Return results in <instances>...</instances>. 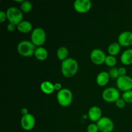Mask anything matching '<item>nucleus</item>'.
<instances>
[{
    "label": "nucleus",
    "mask_w": 132,
    "mask_h": 132,
    "mask_svg": "<svg viewBox=\"0 0 132 132\" xmlns=\"http://www.w3.org/2000/svg\"><path fill=\"white\" fill-rule=\"evenodd\" d=\"M126 69L124 67H121V68H119V73L120 76H126Z\"/></svg>",
    "instance_id": "obj_28"
},
{
    "label": "nucleus",
    "mask_w": 132,
    "mask_h": 132,
    "mask_svg": "<svg viewBox=\"0 0 132 132\" xmlns=\"http://www.w3.org/2000/svg\"><path fill=\"white\" fill-rule=\"evenodd\" d=\"M36 47L32 43V41L23 40L19 43L17 50L19 55L23 57H30L34 55Z\"/></svg>",
    "instance_id": "obj_2"
},
{
    "label": "nucleus",
    "mask_w": 132,
    "mask_h": 132,
    "mask_svg": "<svg viewBox=\"0 0 132 132\" xmlns=\"http://www.w3.org/2000/svg\"><path fill=\"white\" fill-rule=\"evenodd\" d=\"M61 73L65 77L69 78L74 76L79 69V64L77 61L73 58H67L62 61Z\"/></svg>",
    "instance_id": "obj_1"
},
{
    "label": "nucleus",
    "mask_w": 132,
    "mask_h": 132,
    "mask_svg": "<svg viewBox=\"0 0 132 132\" xmlns=\"http://www.w3.org/2000/svg\"><path fill=\"white\" fill-rule=\"evenodd\" d=\"M116 106L118 108H123L126 105V102L123 100L122 98H119L117 101L116 102Z\"/></svg>",
    "instance_id": "obj_26"
},
{
    "label": "nucleus",
    "mask_w": 132,
    "mask_h": 132,
    "mask_svg": "<svg viewBox=\"0 0 132 132\" xmlns=\"http://www.w3.org/2000/svg\"><path fill=\"white\" fill-rule=\"evenodd\" d=\"M15 26L16 25H15V24L9 23L7 25V30L9 32H13V31L15 30Z\"/></svg>",
    "instance_id": "obj_29"
},
{
    "label": "nucleus",
    "mask_w": 132,
    "mask_h": 132,
    "mask_svg": "<svg viewBox=\"0 0 132 132\" xmlns=\"http://www.w3.org/2000/svg\"><path fill=\"white\" fill-rule=\"evenodd\" d=\"M116 83L117 88L124 92L132 90V78L130 76H119Z\"/></svg>",
    "instance_id": "obj_7"
},
{
    "label": "nucleus",
    "mask_w": 132,
    "mask_h": 132,
    "mask_svg": "<svg viewBox=\"0 0 132 132\" xmlns=\"http://www.w3.org/2000/svg\"><path fill=\"white\" fill-rule=\"evenodd\" d=\"M102 97L107 103H116L120 98V94L117 88L109 87L103 92Z\"/></svg>",
    "instance_id": "obj_6"
},
{
    "label": "nucleus",
    "mask_w": 132,
    "mask_h": 132,
    "mask_svg": "<svg viewBox=\"0 0 132 132\" xmlns=\"http://www.w3.org/2000/svg\"><path fill=\"white\" fill-rule=\"evenodd\" d=\"M7 19L9 23L18 26L21 21H23V12L20 9L15 6H11L7 9L6 12Z\"/></svg>",
    "instance_id": "obj_3"
},
{
    "label": "nucleus",
    "mask_w": 132,
    "mask_h": 132,
    "mask_svg": "<svg viewBox=\"0 0 132 132\" xmlns=\"http://www.w3.org/2000/svg\"><path fill=\"white\" fill-rule=\"evenodd\" d=\"M40 88H41V91H42L44 94H47V95L52 94L54 92V90H55L54 84L48 81H43V82L41 84Z\"/></svg>",
    "instance_id": "obj_15"
},
{
    "label": "nucleus",
    "mask_w": 132,
    "mask_h": 132,
    "mask_svg": "<svg viewBox=\"0 0 132 132\" xmlns=\"http://www.w3.org/2000/svg\"><path fill=\"white\" fill-rule=\"evenodd\" d=\"M89 119L92 122H97L102 117V110L99 106H94L89 109L88 113Z\"/></svg>",
    "instance_id": "obj_13"
},
{
    "label": "nucleus",
    "mask_w": 132,
    "mask_h": 132,
    "mask_svg": "<svg viewBox=\"0 0 132 132\" xmlns=\"http://www.w3.org/2000/svg\"><path fill=\"white\" fill-rule=\"evenodd\" d=\"M122 98L126 103H132V90L125 92L122 94Z\"/></svg>",
    "instance_id": "obj_23"
},
{
    "label": "nucleus",
    "mask_w": 132,
    "mask_h": 132,
    "mask_svg": "<svg viewBox=\"0 0 132 132\" xmlns=\"http://www.w3.org/2000/svg\"><path fill=\"white\" fill-rule=\"evenodd\" d=\"M68 54H69V52H68V48L65 46H61L57 50V57L59 60L62 61L68 58Z\"/></svg>",
    "instance_id": "obj_19"
},
{
    "label": "nucleus",
    "mask_w": 132,
    "mask_h": 132,
    "mask_svg": "<svg viewBox=\"0 0 132 132\" xmlns=\"http://www.w3.org/2000/svg\"><path fill=\"white\" fill-rule=\"evenodd\" d=\"M96 124L101 132H112L114 129L113 122L111 119L107 117H102Z\"/></svg>",
    "instance_id": "obj_8"
},
{
    "label": "nucleus",
    "mask_w": 132,
    "mask_h": 132,
    "mask_svg": "<svg viewBox=\"0 0 132 132\" xmlns=\"http://www.w3.org/2000/svg\"><path fill=\"white\" fill-rule=\"evenodd\" d=\"M21 113L23 114V116H24V115H27L28 113V110L27 108H23L21 109Z\"/></svg>",
    "instance_id": "obj_31"
},
{
    "label": "nucleus",
    "mask_w": 132,
    "mask_h": 132,
    "mask_svg": "<svg viewBox=\"0 0 132 132\" xmlns=\"http://www.w3.org/2000/svg\"><path fill=\"white\" fill-rule=\"evenodd\" d=\"M106 64L108 67H113L117 63V59L113 55H107L106 57L105 62H104Z\"/></svg>",
    "instance_id": "obj_22"
},
{
    "label": "nucleus",
    "mask_w": 132,
    "mask_h": 132,
    "mask_svg": "<svg viewBox=\"0 0 132 132\" xmlns=\"http://www.w3.org/2000/svg\"><path fill=\"white\" fill-rule=\"evenodd\" d=\"M6 19H7V15H6V12L1 10L0 12V23H3Z\"/></svg>",
    "instance_id": "obj_27"
},
{
    "label": "nucleus",
    "mask_w": 132,
    "mask_h": 132,
    "mask_svg": "<svg viewBox=\"0 0 132 132\" xmlns=\"http://www.w3.org/2000/svg\"><path fill=\"white\" fill-rule=\"evenodd\" d=\"M108 73L111 78L115 79H117L120 76L119 73V69H117L116 67H112V68H110Z\"/></svg>",
    "instance_id": "obj_24"
},
{
    "label": "nucleus",
    "mask_w": 132,
    "mask_h": 132,
    "mask_svg": "<svg viewBox=\"0 0 132 132\" xmlns=\"http://www.w3.org/2000/svg\"><path fill=\"white\" fill-rule=\"evenodd\" d=\"M46 39V34L45 30L42 28H36L33 30L31 34V41L36 46H42Z\"/></svg>",
    "instance_id": "obj_5"
},
{
    "label": "nucleus",
    "mask_w": 132,
    "mask_h": 132,
    "mask_svg": "<svg viewBox=\"0 0 132 132\" xmlns=\"http://www.w3.org/2000/svg\"><path fill=\"white\" fill-rule=\"evenodd\" d=\"M21 11L24 13H28L32 11V5L30 1H23L21 5Z\"/></svg>",
    "instance_id": "obj_21"
},
{
    "label": "nucleus",
    "mask_w": 132,
    "mask_h": 132,
    "mask_svg": "<svg viewBox=\"0 0 132 132\" xmlns=\"http://www.w3.org/2000/svg\"><path fill=\"white\" fill-rule=\"evenodd\" d=\"M121 51V45L118 42L112 43L109 45L108 48V52L110 55H117Z\"/></svg>",
    "instance_id": "obj_20"
},
{
    "label": "nucleus",
    "mask_w": 132,
    "mask_h": 132,
    "mask_svg": "<svg viewBox=\"0 0 132 132\" xmlns=\"http://www.w3.org/2000/svg\"><path fill=\"white\" fill-rule=\"evenodd\" d=\"M18 31L21 33L27 34L32 30V24L28 21H23L17 26Z\"/></svg>",
    "instance_id": "obj_17"
},
{
    "label": "nucleus",
    "mask_w": 132,
    "mask_h": 132,
    "mask_svg": "<svg viewBox=\"0 0 132 132\" xmlns=\"http://www.w3.org/2000/svg\"><path fill=\"white\" fill-rule=\"evenodd\" d=\"M48 55V51L46 48L42 47V46L36 48L34 55L37 59L39 61L45 60V59H47Z\"/></svg>",
    "instance_id": "obj_18"
},
{
    "label": "nucleus",
    "mask_w": 132,
    "mask_h": 132,
    "mask_svg": "<svg viewBox=\"0 0 132 132\" xmlns=\"http://www.w3.org/2000/svg\"><path fill=\"white\" fill-rule=\"evenodd\" d=\"M73 7L77 12L85 14L90 10L92 2L90 0H76L73 3Z\"/></svg>",
    "instance_id": "obj_11"
},
{
    "label": "nucleus",
    "mask_w": 132,
    "mask_h": 132,
    "mask_svg": "<svg viewBox=\"0 0 132 132\" xmlns=\"http://www.w3.org/2000/svg\"><path fill=\"white\" fill-rule=\"evenodd\" d=\"M110 77L108 72L103 71V72H100L97 75L96 78V82L99 86H104L108 84L110 81Z\"/></svg>",
    "instance_id": "obj_14"
},
{
    "label": "nucleus",
    "mask_w": 132,
    "mask_h": 132,
    "mask_svg": "<svg viewBox=\"0 0 132 132\" xmlns=\"http://www.w3.org/2000/svg\"><path fill=\"white\" fill-rule=\"evenodd\" d=\"M118 43L121 46L127 47L132 45V32L125 31L119 34L118 37Z\"/></svg>",
    "instance_id": "obj_12"
},
{
    "label": "nucleus",
    "mask_w": 132,
    "mask_h": 132,
    "mask_svg": "<svg viewBox=\"0 0 132 132\" xmlns=\"http://www.w3.org/2000/svg\"><path fill=\"white\" fill-rule=\"evenodd\" d=\"M58 103L63 107H68L72 104L73 101V95L69 89L63 88L58 92L57 94Z\"/></svg>",
    "instance_id": "obj_4"
},
{
    "label": "nucleus",
    "mask_w": 132,
    "mask_h": 132,
    "mask_svg": "<svg viewBox=\"0 0 132 132\" xmlns=\"http://www.w3.org/2000/svg\"><path fill=\"white\" fill-rule=\"evenodd\" d=\"M54 88H55V90H58V92L63 89L62 88L61 84L59 83V82H57V83L54 84Z\"/></svg>",
    "instance_id": "obj_30"
},
{
    "label": "nucleus",
    "mask_w": 132,
    "mask_h": 132,
    "mask_svg": "<svg viewBox=\"0 0 132 132\" xmlns=\"http://www.w3.org/2000/svg\"><path fill=\"white\" fill-rule=\"evenodd\" d=\"M86 130L87 132H98L99 130L97 124L92 123L88 126Z\"/></svg>",
    "instance_id": "obj_25"
},
{
    "label": "nucleus",
    "mask_w": 132,
    "mask_h": 132,
    "mask_svg": "<svg viewBox=\"0 0 132 132\" xmlns=\"http://www.w3.org/2000/svg\"><path fill=\"white\" fill-rule=\"evenodd\" d=\"M106 57V55L105 53L101 49L95 48L90 53V59L92 62L97 65H101L104 63Z\"/></svg>",
    "instance_id": "obj_9"
},
{
    "label": "nucleus",
    "mask_w": 132,
    "mask_h": 132,
    "mask_svg": "<svg viewBox=\"0 0 132 132\" xmlns=\"http://www.w3.org/2000/svg\"><path fill=\"white\" fill-rule=\"evenodd\" d=\"M36 125V119L33 115L28 113L23 116L21 119V125L22 128L25 131H30L34 128Z\"/></svg>",
    "instance_id": "obj_10"
},
{
    "label": "nucleus",
    "mask_w": 132,
    "mask_h": 132,
    "mask_svg": "<svg viewBox=\"0 0 132 132\" xmlns=\"http://www.w3.org/2000/svg\"><path fill=\"white\" fill-rule=\"evenodd\" d=\"M121 61L125 65L132 64V48L125 50L121 56Z\"/></svg>",
    "instance_id": "obj_16"
}]
</instances>
